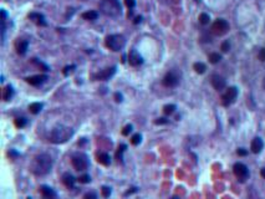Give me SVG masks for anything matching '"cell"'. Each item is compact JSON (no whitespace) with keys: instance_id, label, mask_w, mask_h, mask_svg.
Wrapping results in <instances>:
<instances>
[{"instance_id":"obj_1","label":"cell","mask_w":265,"mask_h":199,"mask_svg":"<svg viewBox=\"0 0 265 199\" xmlns=\"http://www.w3.org/2000/svg\"><path fill=\"white\" fill-rule=\"evenodd\" d=\"M51 168H52V158L47 153L37 154L31 163V172L37 177L49 174Z\"/></svg>"},{"instance_id":"obj_2","label":"cell","mask_w":265,"mask_h":199,"mask_svg":"<svg viewBox=\"0 0 265 199\" xmlns=\"http://www.w3.org/2000/svg\"><path fill=\"white\" fill-rule=\"evenodd\" d=\"M72 136H73V130L71 127L59 125V126H56L51 130V132L49 134V139L52 143L60 144V143L67 142Z\"/></svg>"},{"instance_id":"obj_3","label":"cell","mask_w":265,"mask_h":199,"mask_svg":"<svg viewBox=\"0 0 265 199\" xmlns=\"http://www.w3.org/2000/svg\"><path fill=\"white\" fill-rule=\"evenodd\" d=\"M100 10L110 18H118L122 14L121 4L118 0H101Z\"/></svg>"},{"instance_id":"obj_4","label":"cell","mask_w":265,"mask_h":199,"mask_svg":"<svg viewBox=\"0 0 265 199\" xmlns=\"http://www.w3.org/2000/svg\"><path fill=\"white\" fill-rule=\"evenodd\" d=\"M126 39L120 34H113L106 37V46L112 51H120L125 47Z\"/></svg>"},{"instance_id":"obj_5","label":"cell","mask_w":265,"mask_h":199,"mask_svg":"<svg viewBox=\"0 0 265 199\" xmlns=\"http://www.w3.org/2000/svg\"><path fill=\"white\" fill-rule=\"evenodd\" d=\"M72 166L76 170H86L90 162H89V157L85 153H76L72 156Z\"/></svg>"},{"instance_id":"obj_6","label":"cell","mask_w":265,"mask_h":199,"mask_svg":"<svg viewBox=\"0 0 265 199\" xmlns=\"http://www.w3.org/2000/svg\"><path fill=\"white\" fill-rule=\"evenodd\" d=\"M181 81V73L176 70L169 71L163 78V85L166 87H176Z\"/></svg>"},{"instance_id":"obj_7","label":"cell","mask_w":265,"mask_h":199,"mask_svg":"<svg viewBox=\"0 0 265 199\" xmlns=\"http://www.w3.org/2000/svg\"><path fill=\"white\" fill-rule=\"evenodd\" d=\"M229 30V24L228 21H225L224 19H218L213 23L212 25V33L220 36V35H224L225 33H228Z\"/></svg>"},{"instance_id":"obj_8","label":"cell","mask_w":265,"mask_h":199,"mask_svg":"<svg viewBox=\"0 0 265 199\" xmlns=\"http://www.w3.org/2000/svg\"><path fill=\"white\" fill-rule=\"evenodd\" d=\"M233 170H234V174L236 175V178L240 182H245L249 178V169L243 163H235L233 167Z\"/></svg>"},{"instance_id":"obj_9","label":"cell","mask_w":265,"mask_h":199,"mask_svg":"<svg viewBox=\"0 0 265 199\" xmlns=\"http://www.w3.org/2000/svg\"><path fill=\"white\" fill-rule=\"evenodd\" d=\"M236 96H238V89H236V87H229V89L225 91V94L223 95V97H222L223 105H224V106L232 105L233 102L235 101V99H236Z\"/></svg>"},{"instance_id":"obj_10","label":"cell","mask_w":265,"mask_h":199,"mask_svg":"<svg viewBox=\"0 0 265 199\" xmlns=\"http://www.w3.org/2000/svg\"><path fill=\"white\" fill-rule=\"evenodd\" d=\"M40 192H41V197L42 199H57V193L47 186H41L40 187Z\"/></svg>"},{"instance_id":"obj_11","label":"cell","mask_w":265,"mask_h":199,"mask_svg":"<svg viewBox=\"0 0 265 199\" xmlns=\"http://www.w3.org/2000/svg\"><path fill=\"white\" fill-rule=\"evenodd\" d=\"M210 82H212V86L218 91H222L225 87V80L219 75H213L210 78Z\"/></svg>"},{"instance_id":"obj_12","label":"cell","mask_w":265,"mask_h":199,"mask_svg":"<svg viewBox=\"0 0 265 199\" xmlns=\"http://www.w3.org/2000/svg\"><path fill=\"white\" fill-rule=\"evenodd\" d=\"M115 72H116V67H108V68H105V70H102L101 72H99V73H96L94 77L96 78V80H108L110 77H112L113 75H115Z\"/></svg>"},{"instance_id":"obj_13","label":"cell","mask_w":265,"mask_h":199,"mask_svg":"<svg viewBox=\"0 0 265 199\" xmlns=\"http://www.w3.org/2000/svg\"><path fill=\"white\" fill-rule=\"evenodd\" d=\"M46 80H47V76H46V75H36V76L28 77V78H26V82L30 83V85H33V86H40V85H42Z\"/></svg>"},{"instance_id":"obj_14","label":"cell","mask_w":265,"mask_h":199,"mask_svg":"<svg viewBox=\"0 0 265 199\" xmlns=\"http://www.w3.org/2000/svg\"><path fill=\"white\" fill-rule=\"evenodd\" d=\"M128 62L132 66H138V65H141L143 62V59H142V56L136 50H132L130 52V55H128Z\"/></svg>"},{"instance_id":"obj_15","label":"cell","mask_w":265,"mask_h":199,"mask_svg":"<svg viewBox=\"0 0 265 199\" xmlns=\"http://www.w3.org/2000/svg\"><path fill=\"white\" fill-rule=\"evenodd\" d=\"M264 148V142L262 138L259 137H255L253 141H251V144H250V149L253 153H260L262 149Z\"/></svg>"},{"instance_id":"obj_16","label":"cell","mask_w":265,"mask_h":199,"mask_svg":"<svg viewBox=\"0 0 265 199\" xmlns=\"http://www.w3.org/2000/svg\"><path fill=\"white\" fill-rule=\"evenodd\" d=\"M28 46H29V41L24 40V39H19L15 44V47H16V51L19 55H25L28 51Z\"/></svg>"},{"instance_id":"obj_17","label":"cell","mask_w":265,"mask_h":199,"mask_svg":"<svg viewBox=\"0 0 265 199\" xmlns=\"http://www.w3.org/2000/svg\"><path fill=\"white\" fill-rule=\"evenodd\" d=\"M29 19L33 20L35 24L40 25V26H46V21H45V18L42 14L40 13H31L29 14Z\"/></svg>"},{"instance_id":"obj_18","label":"cell","mask_w":265,"mask_h":199,"mask_svg":"<svg viewBox=\"0 0 265 199\" xmlns=\"http://www.w3.org/2000/svg\"><path fill=\"white\" fill-rule=\"evenodd\" d=\"M62 182H64V184L66 186L67 188H73L75 187V182H76V179L73 178V175L72 174H70V173H65L64 175H62Z\"/></svg>"},{"instance_id":"obj_19","label":"cell","mask_w":265,"mask_h":199,"mask_svg":"<svg viewBox=\"0 0 265 199\" xmlns=\"http://www.w3.org/2000/svg\"><path fill=\"white\" fill-rule=\"evenodd\" d=\"M97 161H99L101 164H103V166L111 164V158H110V156H108L107 153H105V152H100L99 154H97Z\"/></svg>"},{"instance_id":"obj_20","label":"cell","mask_w":265,"mask_h":199,"mask_svg":"<svg viewBox=\"0 0 265 199\" xmlns=\"http://www.w3.org/2000/svg\"><path fill=\"white\" fill-rule=\"evenodd\" d=\"M13 96H14V89H13L10 85H8V86L4 89L3 99H4V101H9V100L13 99Z\"/></svg>"},{"instance_id":"obj_21","label":"cell","mask_w":265,"mask_h":199,"mask_svg":"<svg viewBox=\"0 0 265 199\" xmlns=\"http://www.w3.org/2000/svg\"><path fill=\"white\" fill-rule=\"evenodd\" d=\"M84 19H86V20H96L97 18H99V13L97 11H86V13H84L82 15H81Z\"/></svg>"},{"instance_id":"obj_22","label":"cell","mask_w":265,"mask_h":199,"mask_svg":"<svg viewBox=\"0 0 265 199\" xmlns=\"http://www.w3.org/2000/svg\"><path fill=\"white\" fill-rule=\"evenodd\" d=\"M41 108H42V103H40V102H34V103H31V105L29 106L30 112L34 113V115H37V113L41 111Z\"/></svg>"},{"instance_id":"obj_23","label":"cell","mask_w":265,"mask_h":199,"mask_svg":"<svg viewBox=\"0 0 265 199\" xmlns=\"http://www.w3.org/2000/svg\"><path fill=\"white\" fill-rule=\"evenodd\" d=\"M193 68H194L196 72H198V73H204L205 70H207V66H205L203 62H196V64L193 65Z\"/></svg>"},{"instance_id":"obj_24","label":"cell","mask_w":265,"mask_h":199,"mask_svg":"<svg viewBox=\"0 0 265 199\" xmlns=\"http://www.w3.org/2000/svg\"><path fill=\"white\" fill-rule=\"evenodd\" d=\"M220 60H222V56L219 54H217V52H213V54L209 55V61L212 64H218Z\"/></svg>"},{"instance_id":"obj_25","label":"cell","mask_w":265,"mask_h":199,"mask_svg":"<svg viewBox=\"0 0 265 199\" xmlns=\"http://www.w3.org/2000/svg\"><path fill=\"white\" fill-rule=\"evenodd\" d=\"M126 148H127L126 144H121V146L118 147V151H117V153H116V158L118 159V162H120V161L122 162V154H123V152L126 151Z\"/></svg>"},{"instance_id":"obj_26","label":"cell","mask_w":265,"mask_h":199,"mask_svg":"<svg viewBox=\"0 0 265 199\" xmlns=\"http://www.w3.org/2000/svg\"><path fill=\"white\" fill-rule=\"evenodd\" d=\"M209 21H210V18H209L208 14H205V13L200 14V16H199V23H200L202 25H207V24H209Z\"/></svg>"},{"instance_id":"obj_27","label":"cell","mask_w":265,"mask_h":199,"mask_svg":"<svg viewBox=\"0 0 265 199\" xmlns=\"http://www.w3.org/2000/svg\"><path fill=\"white\" fill-rule=\"evenodd\" d=\"M28 123V120L25 118V117H18L16 120H15V126L16 127H25V125Z\"/></svg>"},{"instance_id":"obj_28","label":"cell","mask_w":265,"mask_h":199,"mask_svg":"<svg viewBox=\"0 0 265 199\" xmlns=\"http://www.w3.org/2000/svg\"><path fill=\"white\" fill-rule=\"evenodd\" d=\"M141 139H142V136L139 133H136V134H133L132 138H131V143L133 146H137V144L141 143Z\"/></svg>"},{"instance_id":"obj_29","label":"cell","mask_w":265,"mask_h":199,"mask_svg":"<svg viewBox=\"0 0 265 199\" xmlns=\"http://www.w3.org/2000/svg\"><path fill=\"white\" fill-rule=\"evenodd\" d=\"M101 193H102V196H103L105 198H108V197L111 196L112 191H111V188H110V187H106V186H103V187L101 188Z\"/></svg>"},{"instance_id":"obj_30","label":"cell","mask_w":265,"mask_h":199,"mask_svg":"<svg viewBox=\"0 0 265 199\" xmlns=\"http://www.w3.org/2000/svg\"><path fill=\"white\" fill-rule=\"evenodd\" d=\"M174 110H176V106L174 105H167V106H165V108H163V112L166 115H172L174 112Z\"/></svg>"},{"instance_id":"obj_31","label":"cell","mask_w":265,"mask_h":199,"mask_svg":"<svg viewBox=\"0 0 265 199\" xmlns=\"http://www.w3.org/2000/svg\"><path fill=\"white\" fill-rule=\"evenodd\" d=\"M78 182L86 184V183H90V182H91V178H90L89 174H84V175H81V177L78 178Z\"/></svg>"},{"instance_id":"obj_32","label":"cell","mask_w":265,"mask_h":199,"mask_svg":"<svg viewBox=\"0 0 265 199\" xmlns=\"http://www.w3.org/2000/svg\"><path fill=\"white\" fill-rule=\"evenodd\" d=\"M84 199H97V194L95 192H89L84 196Z\"/></svg>"},{"instance_id":"obj_33","label":"cell","mask_w":265,"mask_h":199,"mask_svg":"<svg viewBox=\"0 0 265 199\" xmlns=\"http://www.w3.org/2000/svg\"><path fill=\"white\" fill-rule=\"evenodd\" d=\"M131 132H132V125H127V126L123 128L122 134H123V136H128V134H130Z\"/></svg>"},{"instance_id":"obj_34","label":"cell","mask_w":265,"mask_h":199,"mask_svg":"<svg viewBox=\"0 0 265 199\" xmlns=\"http://www.w3.org/2000/svg\"><path fill=\"white\" fill-rule=\"evenodd\" d=\"M229 49H230V44H229V41H224V42L222 44V50H223L224 52H228V51H229Z\"/></svg>"},{"instance_id":"obj_35","label":"cell","mask_w":265,"mask_h":199,"mask_svg":"<svg viewBox=\"0 0 265 199\" xmlns=\"http://www.w3.org/2000/svg\"><path fill=\"white\" fill-rule=\"evenodd\" d=\"M75 67H76L75 65H71V66H66L65 68H64V75H65V76H67L68 73H71V72L73 71V68H75Z\"/></svg>"},{"instance_id":"obj_36","label":"cell","mask_w":265,"mask_h":199,"mask_svg":"<svg viewBox=\"0 0 265 199\" xmlns=\"http://www.w3.org/2000/svg\"><path fill=\"white\" fill-rule=\"evenodd\" d=\"M125 3L127 5V8H130V10H132L133 8H134V5H136V1L134 0H125Z\"/></svg>"},{"instance_id":"obj_37","label":"cell","mask_w":265,"mask_h":199,"mask_svg":"<svg viewBox=\"0 0 265 199\" xmlns=\"http://www.w3.org/2000/svg\"><path fill=\"white\" fill-rule=\"evenodd\" d=\"M154 123H156V125H166V123H168V120L165 118V117H162V118L156 120V121H154Z\"/></svg>"},{"instance_id":"obj_38","label":"cell","mask_w":265,"mask_h":199,"mask_svg":"<svg viewBox=\"0 0 265 199\" xmlns=\"http://www.w3.org/2000/svg\"><path fill=\"white\" fill-rule=\"evenodd\" d=\"M33 61H34V62H35V64H36V65H37V66H41V67H42V68H44L45 71H47V70H49V67L46 66L45 64H42L41 61H37V59H34Z\"/></svg>"},{"instance_id":"obj_39","label":"cell","mask_w":265,"mask_h":199,"mask_svg":"<svg viewBox=\"0 0 265 199\" xmlns=\"http://www.w3.org/2000/svg\"><path fill=\"white\" fill-rule=\"evenodd\" d=\"M259 60L260 61H265V47L259 51Z\"/></svg>"},{"instance_id":"obj_40","label":"cell","mask_w":265,"mask_h":199,"mask_svg":"<svg viewBox=\"0 0 265 199\" xmlns=\"http://www.w3.org/2000/svg\"><path fill=\"white\" fill-rule=\"evenodd\" d=\"M236 152H238V154H239V156H246V154H248V151H246V149H244V148H239Z\"/></svg>"},{"instance_id":"obj_41","label":"cell","mask_w":265,"mask_h":199,"mask_svg":"<svg viewBox=\"0 0 265 199\" xmlns=\"http://www.w3.org/2000/svg\"><path fill=\"white\" fill-rule=\"evenodd\" d=\"M115 97H116V101H117V102H122V95H121V94L117 92V94L115 95Z\"/></svg>"},{"instance_id":"obj_42","label":"cell","mask_w":265,"mask_h":199,"mask_svg":"<svg viewBox=\"0 0 265 199\" xmlns=\"http://www.w3.org/2000/svg\"><path fill=\"white\" fill-rule=\"evenodd\" d=\"M134 192H137V188H131V191L126 192V194H125V196H130V194H132V193H134Z\"/></svg>"},{"instance_id":"obj_43","label":"cell","mask_w":265,"mask_h":199,"mask_svg":"<svg viewBox=\"0 0 265 199\" xmlns=\"http://www.w3.org/2000/svg\"><path fill=\"white\" fill-rule=\"evenodd\" d=\"M9 156H13V157H18V156H19V153H16L15 151H10V152H9Z\"/></svg>"},{"instance_id":"obj_44","label":"cell","mask_w":265,"mask_h":199,"mask_svg":"<svg viewBox=\"0 0 265 199\" xmlns=\"http://www.w3.org/2000/svg\"><path fill=\"white\" fill-rule=\"evenodd\" d=\"M142 21V16H137L136 19H134V24H138V23H141Z\"/></svg>"},{"instance_id":"obj_45","label":"cell","mask_w":265,"mask_h":199,"mask_svg":"<svg viewBox=\"0 0 265 199\" xmlns=\"http://www.w3.org/2000/svg\"><path fill=\"white\" fill-rule=\"evenodd\" d=\"M260 174H262V177H263V178H265V168H262V170H260Z\"/></svg>"},{"instance_id":"obj_46","label":"cell","mask_w":265,"mask_h":199,"mask_svg":"<svg viewBox=\"0 0 265 199\" xmlns=\"http://www.w3.org/2000/svg\"><path fill=\"white\" fill-rule=\"evenodd\" d=\"M170 199H179V198H178V197H172Z\"/></svg>"},{"instance_id":"obj_47","label":"cell","mask_w":265,"mask_h":199,"mask_svg":"<svg viewBox=\"0 0 265 199\" xmlns=\"http://www.w3.org/2000/svg\"><path fill=\"white\" fill-rule=\"evenodd\" d=\"M263 86H264V89H265V78H264V81H263Z\"/></svg>"}]
</instances>
